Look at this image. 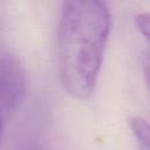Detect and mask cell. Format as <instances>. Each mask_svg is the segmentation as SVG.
Here are the masks:
<instances>
[{
	"label": "cell",
	"instance_id": "cell-5",
	"mask_svg": "<svg viewBox=\"0 0 150 150\" xmlns=\"http://www.w3.org/2000/svg\"><path fill=\"white\" fill-rule=\"evenodd\" d=\"M20 150H47V149H46V146L41 142H39L36 139H32V141L26 142L21 146Z\"/></svg>",
	"mask_w": 150,
	"mask_h": 150
},
{
	"label": "cell",
	"instance_id": "cell-6",
	"mask_svg": "<svg viewBox=\"0 0 150 150\" xmlns=\"http://www.w3.org/2000/svg\"><path fill=\"white\" fill-rule=\"evenodd\" d=\"M4 120H5V117H4V115L1 114V111H0V141H1V136H2V129H4Z\"/></svg>",
	"mask_w": 150,
	"mask_h": 150
},
{
	"label": "cell",
	"instance_id": "cell-1",
	"mask_svg": "<svg viewBox=\"0 0 150 150\" xmlns=\"http://www.w3.org/2000/svg\"><path fill=\"white\" fill-rule=\"evenodd\" d=\"M111 29V13L104 1H64L56 33L59 75L64 89L88 100L96 87Z\"/></svg>",
	"mask_w": 150,
	"mask_h": 150
},
{
	"label": "cell",
	"instance_id": "cell-3",
	"mask_svg": "<svg viewBox=\"0 0 150 150\" xmlns=\"http://www.w3.org/2000/svg\"><path fill=\"white\" fill-rule=\"evenodd\" d=\"M130 129L137 150H150V122L142 116H134L130 120Z\"/></svg>",
	"mask_w": 150,
	"mask_h": 150
},
{
	"label": "cell",
	"instance_id": "cell-4",
	"mask_svg": "<svg viewBox=\"0 0 150 150\" xmlns=\"http://www.w3.org/2000/svg\"><path fill=\"white\" fill-rule=\"evenodd\" d=\"M135 25L138 32L145 38V40L150 46V13L149 12L138 13L135 16Z\"/></svg>",
	"mask_w": 150,
	"mask_h": 150
},
{
	"label": "cell",
	"instance_id": "cell-2",
	"mask_svg": "<svg viewBox=\"0 0 150 150\" xmlns=\"http://www.w3.org/2000/svg\"><path fill=\"white\" fill-rule=\"evenodd\" d=\"M28 89V77L21 61L11 53L0 55V111L6 118L18 110Z\"/></svg>",
	"mask_w": 150,
	"mask_h": 150
}]
</instances>
